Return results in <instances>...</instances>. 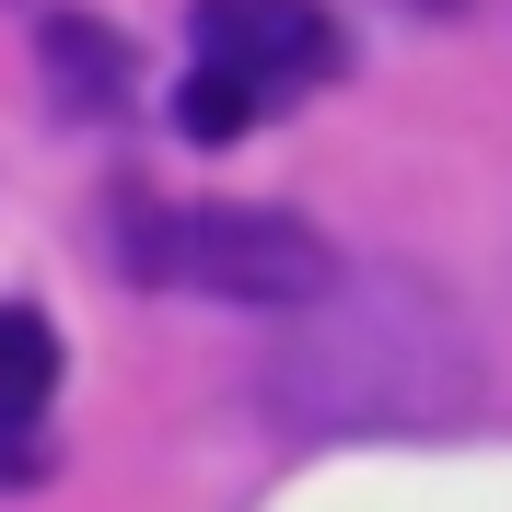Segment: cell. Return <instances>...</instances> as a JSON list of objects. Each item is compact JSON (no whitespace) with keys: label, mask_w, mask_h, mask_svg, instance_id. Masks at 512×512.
<instances>
[{"label":"cell","mask_w":512,"mask_h":512,"mask_svg":"<svg viewBox=\"0 0 512 512\" xmlns=\"http://www.w3.org/2000/svg\"><path fill=\"white\" fill-rule=\"evenodd\" d=\"M454 338L443 315L419 303V291H373V303H338L326 291L315 326H303V350L268 361L291 419H315V431H373V419H419L454 396Z\"/></svg>","instance_id":"cell-1"},{"label":"cell","mask_w":512,"mask_h":512,"mask_svg":"<svg viewBox=\"0 0 512 512\" xmlns=\"http://www.w3.org/2000/svg\"><path fill=\"white\" fill-rule=\"evenodd\" d=\"M117 256L163 291H210V303H256V315H315L338 291V256H326L315 222L291 210H256V198H222V210H128Z\"/></svg>","instance_id":"cell-2"},{"label":"cell","mask_w":512,"mask_h":512,"mask_svg":"<svg viewBox=\"0 0 512 512\" xmlns=\"http://www.w3.org/2000/svg\"><path fill=\"white\" fill-rule=\"evenodd\" d=\"M187 47L210 70H245L256 94H303V82H338L350 70V35L326 0H198Z\"/></svg>","instance_id":"cell-3"},{"label":"cell","mask_w":512,"mask_h":512,"mask_svg":"<svg viewBox=\"0 0 512 512\" xmlns=\"http://www.w3.org/2000/svg\"><path fill=\"white\" fill-rule=\"evenodd\" d=\"M35 59H47V82H59L70 117H117L128 105V35H105L94 12H47V24H35Z\"/></svg>","instance_id":"cell-4"},{"label":"cell","mask_w":512,"mask_h":512,"mask_svg":"<svg viewBox=\"0 0 512 512\" xmlns=\"http://www.w3.org/2000/svg\"><path fill=\"white\" fill-rule=\"evenodd\" d=\"M47 396H59V326L35 303H0V431H35Z\"/></svg>","instance_id":"cell-5"},{"label":"cell","mask_w":512,"mask_h":512,"mask_svg":"<svg viewBox=\"0 0 512 512\" xmlns=\"http://www.w3.org/2000/svg\"><path fill=\"white\" fill-rule=\"evenodd\" d=\"M268 105H280V94H256L245 70H210V59H198L187 82H175V128H187L198 152H222V140H245V128L268 117Z\"/></svg>","instance_id":"cell-6"},{"label":"cell","mask_w":512,"mask_h":512,"mask_svg":"<svg viewBox=\"0 0 512 512\" xmlns=\"http://www.w3.org/2000/svg\"><path fill=\"white\" fill-rule=\"evenodd\" d=\"M0 478H35V443H24V431H0Z\"/></svg>","instance_id":"cell-7"}]
</instances>
